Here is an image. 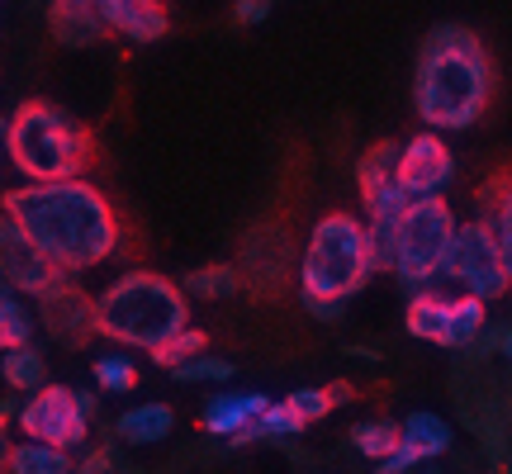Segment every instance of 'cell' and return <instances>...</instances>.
<instances>
[{
	"label": "cell",
	"instance_id": "7c38bea8",
	"mask_svg": "<svg viewBox=\"0 0 512 474\" xmlns=\"http://www.w3.org/2000/svg\"><path fill=\"white\" fill-rule=\"evenodd\" d=\"M38 309H43V328L57 337V347H86L95 337V299L67 285V275L53 290L38 294Z\"/></svg>",
	"mask_w": 512,
	"mask_h": 474
},
{
	"label": "cell",
	"instance_id": "2e32d148",
	"mask_svg": "<svg viewBox=\"0 0 512 474\" xmlns=\"http://www.w3.org/2000/svg\"><path fill=\"white\" fill-rule=\"evenodd\" d=\"M171 427H176V413H171L166 403H138V408H128L124 418H119V441H128V446H152V441L171 437Z\"/></svg>",
	"mask_w": 512,
	"mask_h": 474
},
{
	"label": "cell",
	"instance_id": "d6a6232c",
	"mask_svg": "<svg viewBox=\"0 0 512 474\" xmlns=\"http://www.w3.org/2000/svg\"><path fill=\"white\" fill-rule=\"evenodd\" d=\"M72 474H119V465H114V456H105V451H95L91 460H81V465H72Z\"/></svg>",
	"mask_w": 512,
	"mask_h": 474
},
{
	"label": "cell",
	"instance_id": "e575fe53",
	"mask_svg": "<svg viewBox=\"0 0 512 474\" xmlns=\"http://www.w3.org/2000/svg\"><path fill=\"white\" fill-rule=\"evenodd\" d=\"M0 157H5V119H0Z\"/></svg>",
	"mask_w": 512,
	"mask_h": 474
},
{
	"label": "cell",
	"instance_id": "8fae6325",
	"mask_svg": "<svg viewBox=\"0 0 512 474\" xmlns=\"http://www.w3.org/2000/svg\"><path fill=\"white\" fill-rule=\"evenodd\" d=\"M0 280H5L10 290H19V294H34V299L43 290H53L57 280H62V271L38 252L29 237L19 233L10 214H0Z\"/></svg>",
	"mask_w": 512,
	"mask_h": 474
},
{
	"label": "cell",
	"instance_id": "d6986e66",
	"mask_svg": "<svg viewBox=\"0 0 512 474\" xmlns=\"http://www.w3.org/2000/svg\"><path fill=\"white\" fill-rule=\"evenodd\" d=\"M5 470L10 474H72V460H67V451H57V446L24 441V446H10Z\"/></svg>",
	"mask_w": 512,
	"mask_h": 474
},
{
	"label": "cell",
	"instance_id": "6da1fadb",
	"mask_svg": "<svg viewBox=\"0 0 512 474\" xmlns=\"http://www.w3.org/2000/svg\"><path fill=\"white\" fill-rule=\"evenodd\" d=\"M5 214L57 271H91L119 247L114 204L86 181H29L5 195Z\"/></svg>",
	"mask_w": 512,
	"mask_h": 474
},
{
	"label": "cell",
	"instance_id": "d590c367",
	"mask_svg": "<svg viewBox=\"0 0 512 474\" xmlns=\"http://www.w3.org/2000/svg\"><path fill=\"white\" fill-rule=\"evenodd\" d=\"M0 299H10V285H5V280H0Z\"/></svg>",
	"mask_w": 512,
	"mask_h": 474
},
{
	"label": "cell",
	"instance_id": "3957f363",
	"mask_svg": "<svg viewBox=\"0 0 512 474\" xmlns=\"http://www.w3.org/2000/svg\"><path fill=\"white\" fill-rule=\"evenodd\" d=\"M5 152L29 181H81L95 166L91 128L48 100H24L5 119Z\"/></svg>",
	"mask_w": 512,
	"mask_h": 474
},
{
	"label": "cell",
	"instance_id": "cb8c5ba5",
	"mask_svg": "<svg viewBox=\"0 0 512 474\" xmlns=\"http://www.w3.org/2000/svg\"><path fill=\"white\" fill-rule=\"evenodd\" d=\"M351 446L370 460L389 456V451L399 446V422H384V418L380 422H361V427H351Z\"/></svg>",
	"mask_w": 512,
	"mask_h": 474
},
{
	"label": "cell",
	"instance_id": "52a82bcc",
	"mask_svg": "<svg viewBox=\"0 0 512 474\" xmlns=\"http://www.w3.org/2000/svg\"><path fill=\"white\" fill-rule=\"evenodd\" d=\"M441 271L460 280L475 299H498L508 290V275H512V252L498 247V237L489 233V223L475 219L451 233V247L441 256Z\"/></svg>",
	"mask_w": 512,
	"mask_h": 474
},
{
	"label": "cell",
	"instance_id": "4fadbf2b",
	"mask_svg": "<svg viewBox=\"0 0 512 474\" xmlns=\"http://www.w3.org/2000/svg\"><path fill=\"white\" fill-rule=\"evenodd\" d=\"M95 10L105 19V29L124 34L128 43H157L171 29L162 0H95Z\"/></svg>",
	"mask_w": 512,
	"mask_h": 474
},
{
	"label": "cell",
	"instance_id": "7402d4cb",
	"mask_svg": "<svg viewBox=\"0 0 512 474\" xmlns=\"http://www.w3.org/2000/svg\"><path fill=\"white\" fill-rule=\"evenodd\" d=\"M238 271L233 266H200V271H190L185 275V285L181 290L190 294H200V299H228V294H238Z\"/></svg>",
	"mask_w": 512,
	"mask_h": 474
},
{
	"label": "cell",
	"instance_id": "9c48e42d",
	"mask_svg": "<svg viewBox=\"0 0 512 474\" xmlns=\"http://www.w3.org/2000/svg\"><path fill=\"white\" fill-rule=\"evenodd\" d=\"M238 280H247L256 294L275 299L280 290H290L294 280V242L285 228L275 223H256L252 233L242 237V256H238Z\"/></svg>",
	"mask_w": 512,
	"mask_h": 474
},
{
	"label": "cell",
	"instance_id": "44dd1931",
	"mask_svg": "<svg viewBox=\"0 0 512 474\" xmlns=\"http://www.w3.org/2000/svg\"><path fill=\"white\" fill-rule=\"evenodd\" d=\"M484 332V299L465 294V299H451V328H446V347H470Z\"/></svg>",
	"mask_w": 512,
	"mask_h": 474
},
{
	"label": "cell",
	"instance_id": "836d02e7",
	"mask_svg": "<svg viewBox=\"0 0 512 474\" xmlns=\"http://www.w3.org/2000/svg\"><path fill=\"white\" fill-rule=\"evenodd\" d=\"M15 418V403H0V437H5V422Z\"/></svg>",
	"mask_w": 512,
	"mask_h": 474
},
{
	"label": "cell",
	"instance_id": "f546056e",
	"mask_svg": "<svg viewBox=\"0 0 512 474\" xmlns=\"http://www.w3.org/2000/svg\"><path fill=\"white\" fill-rule=\"evenodd\" d=\"M366 200V209H370V219H389V223H399L403 219V209H408V195H403L394 181H384V185H375L370 195H361Z\"/></svg>",
	"mask_w": 512,
	"mask_h": 474
},
{
	"label": "cell",
	"instance_id": "5b68a950",
	"mask_svg": "<svg viewBox=\"0 0 512 474\" xmlns=\"http://www.w3.org/2000/svg\"><path fill=\"white\" fill-rule=\"evenodd\" d=\"M370 252H366V223L356 214H328L318 219L309 247L299 256V294L304 299H328L347 304L366 285Z\"/></svg>",
	"mask_w": 512,
	"mask_h": 474
},
{
	"label": "cell",
	"instance_id": "83f0119b",
	"mask_svg": "<svg viewBox=\"0 0 512 474\" xmlns=\"http://www.w3.org/2000/svg\"><path fill=\"white\" fill-rule=\"evenodd\" d=\"M29 313L19 299H0V351H15V347H29Z\"/></svg>",
	"mask_w": 512,
	"mask_h": 474
},
{
	"label": "cell",
	"instance_id": "4dcf8cb0",
	"mask_svg": "<svg viewBox=\"0 0 512 474\" xmlns=\"http://www.w3.org/2000/svg\"><path fill=\"white\" fill-rule=\"evenodd\" d=\"M375 465H380V474H408L413 465H418V451H413V446H403V441H399V446H394L389 456H380Z\"/></svg>",
	"mask_w": 512,
	"mask_h": 474
},
{
	"label": "cell",
	"instance_id": "277c9868",
	"mask_svg": "<svg viewBox=\"0 0 512 474\" xmlns=\"http://www.w3.org/2000/svg\"><path fill=\"white\" fill-rule=\"evenodd\" d=\"M181 328H190V304H185L181 285L166 275L128 271L95 299V332L128 342V347L152 351Z\"/></svg>",
	"mask_w": 512,
	"mask_h": 474
},
{
	"label": "cell",
	"instance_id": "8992f818",
	"mask_svg": "<svg viewBox=\"0 0 512 474\" xmlns=\"http://www.w3.org/2000/svg\"><path fill=\"white\" fill-rule=\"evenodd\" d=\"M451 233H456V214L446 209L441 195L408 200L399 219V242H394V275L403 285L422 290L432 275H441V256L451 247Z\"/></svg>",
	"mask_w": 512,
	"mask_h": 474
},
{
	"label": "cell",
	"instance_id": "ac0fdd59",
	"mask_svg": "<svg viewBox=\"0 0 512 474\" xmlns=\"http://www.w3.org/2000/svg\"><path fill=\"white\" fill-rule=\"evenodd\" d=\"M446 328H451V299H441V294H432V290L413 294V304H408V332L422 337V342L446 347Z\"/></svg>",
	"mask_w": 512,
	"mask_h": 474
},
{
	"label": "cell",
	"instance_id": "f1b7e54d",
	"mask_svg": "<svg viewBox=\"0 0 512 474\" xmlns=\"http://www.w3.org/2000/svg\"><path fill=\"white\" fill-rule=\"evenodd\" d=\"M204 351V332H195V328H181L176 337H166L162 347H152V361L157 365H181V361H190V356H200Z\"/></svg>",
	"mask_w": 512,
	"mask_h": 474
},
{
	"label": "cell",
	"instance_id": "7a4b0ae2",
	"mask_svg": "<svg viewBox=\"0 0 512 474\" xmlns=\"http://www.w3.org/2000/svg\"><path fill=\"white\" fill-rule=\"evenodd\" d=\"M494 76H489V53L479 34L465 24H441L427 34L418 53V76H413V100L427 128H470L489 105Z\"/></svg>",
	"mask_w": 512,
	"mask_h": 474
},
{
	"label": "cell",
	"instance_id": "603a6c76",
	"mask_svg": "<svg viewBox=\"0 0 512 474\" xmlns=\"http://www.w3.org/2000/svg\"><path fill=\"white\" fill-rule=\"evenodd\" d=\"M351 389L347 384H332V389H299V394H290V408L299 413V422L309 427V422H318V418H328L332 408H337V399H347Z\"/></svg>",
	"mask_w": 512,
	"mask_h": 474
},
{
	"label": "cell",
	"instance_id": "e0dca14e",
	"mask_svg": "<svg viewBox=\"0 0 512 474\" xmlns=\"http://www.w3.org/2000/svg\"><path fill=\"white\" fill-rule=\"evenodd\" d=\"M399 441L413 446L418 460H437L451 451V427L437 413H408V422H399Z\"/></svg>",
	"mask_w": 512,
	"mask_h": 474
},
{
	"label": "cell",
	"instance_id": "9a60e30c",
	"mask_svg": "<svg viewBox=\"0 0 512 474\" xmlns=\"http://www.w3.org/2000/svg\"><path fill=\"white\" fill-rule=\"evenodd\" d=\"M266 403H271L266 394H219V399L204 403L200 427L209 437H238V432H247V427L261 418Z\"/></svg>",
	"mask_w": 512,
	"mask_h": 474
},
{
	"label": "cell",
	"instance_id": "ba28073f",
	"mask_svg": "<svg viewBox=\"0 0 512 474\" xmlns=\"http://www.w3.org/2000/svg\"><path fill=\"white\" fill-rule=\"evenodd\" d=\"M19 427H24L29 441H43V446H57V451H72L76 441H86L91 418L81 413L76 389H67V384H43V389H34V399L19 408Z\"/></svg>",
	"mask_w": 512,
	"mask_h": 474
},
{
	"label": "cell",
	"instance_id": "d4e9b609",
	"mask_svg": "<svg viewBox=\"0 0 512 474\" xmlns=\"http://www.w3.org/2000/svg\"><path fill=\"white\" fill-rule=\"evenodd\" d=\"M394 157H399V147L394 143L370 147L366 157H361V166H356V176H361V195H370V190L384 185V181H394Z\"/></svg>",
	"mask_w": 512,
	"mask_h": 474
},
{
	"label": "cell",
	"instance_id": "ffe728a7",
	"mask_svg": "<svg viewBox=\"0 0 512 474\" xmlns=\"http://www.w3.org/2000/svg\"><path fill=\"white\" fill-rule=\"evenodd\" d=\"M0 375H5V384H10V389H43V380H48V365H43V356H38L34 347H15V351H5Z\"/></svg>",
	"mask_w": 512,
	"mask_h": 474
},
{
	"label": "cell",
	"instance_id": "5bb4252c",
	"mask_svg": "<svg viewBox=\"0 0 512 474\" xmlns=\"http://www.w3.org/2000/svg\"><path fill=\"white\" fill-rule=\"evenodd\" d=\"M48 24H53V38L67 48H91L105 34L95 0H48Z\"/></svg>",
	"mask_w": 512,
	"mask_h": 474
},
{
	"label": "cell",
	"instance_id": "1f68e13d",
	"mask_svg": "<svg viewBox=\"0 0 512 474\" xmlns=\"http://www.w3.org/2000/svg\"><path fill=\"white\" fill-rule=\"evenodd\" d=\"M275 0H233V19L238 24H261V19L271 15Z\"/></svg>",
	"mask_w": 512,
	"mask_h": 474
},
{
	"label": "cell",
	"instance_id": "484cf974",
	"mask_svg": "<svg viewBox=\"0 0 512 474\" xmlns=\"http://www.w3.org/2000/svg\"><path fill=\"white\" fill-rule=\"evenodd\" d=\"M95 384H100L105 394H128V389L138 384V365L128 361V356H100V361H95Z\"/></svg>",
	"mask_w": 512,
	"mask_h": 474
},
{
	"label": "cell",
	"instance_id": "4316f807",
	"mask_svg": "<svg viewBox=\"0 0 512 474\" xmlns=\"http://www.w3.org/2000/svg\"><path fill=\"white\" fill-rule=\"evenodd\" d=\"M171 375L181 384H219V380H228L233 375V365L228 361H219V356H190V361H181V365H171Z\"/></svg>",
	"mask_w": 512,
	"mask_h": 474
},
{
	"label": "cell",
	"instance_id": "30bf717a",
	"mask_svg": "<svg viewBox=\"0 0 512 474\" xmlns=\"http://www.w3.org/2000/svg\"><path fill=\"white\" fill-rule=\"evenodd\" d=\"M451 176H456V157H451L446 138H437V128L408 138V143L399 147V157H394V185H399L408 200H432V195H441V190L451 185Z\"/></svg>",
	"mask_w": 512,
	"mask_h": 474
}]
</instances>
